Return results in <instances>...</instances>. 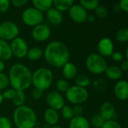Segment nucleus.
<instances>
[{
    "label": "nucleus",
    "instance_id": "f3484780",
    "mask_svg": "<svg viewBox=\"0 0 128 128\" xmlns=\"http://www.w3.org/2000/svg\"><path fill=\"white\" fill-rule=\"evenodd\" d=\"M104 73L106 77L111 80H118L122 78L123 74V72L121 70L120 67L116 65L107 66Z\"/></svg>",
    "mask_w": 128,
    "mask_h": 128
},
{
    "label": "nucleus",
    "instance_id": "49530a36",
    "mask_svg": "<svg viewBox=\"0 0 128 128\" xmlns=\"http://www.w3.org/2000/svg\"><path fill=\"white\" fill-rule=\"evenodd\" d=\"M3 100H4V99H3V97H2V94L0 93V105L3 103Z\"/></svg>",
    "mask_w": 128,
    "mask_h": 128
},
{
    "label": "nucleus",
    "instance_id": "9b49d317",
    "mask_svg": "<svg viewBox=\"0 0 128 128\" xmlns=\"http://www.w3.org/2000/svg\"><path fill=\"white\" fill-rule=\"evenodd\" d=\"M51 31L50 27L47 25L43 23L34 26L32 31V38L38 42H44L48 40Z\"/></svg>",
    "mask_w": 128,
    "mask_h": 128
},
{
    "label": "nucleus",
    "instance_id": "dca6fc26",
    "mask_svg": "<svg viewBox=\"0 0 128 128\" xmlns=\"http://www.w3.org/2000/svg\"><path fill=\"white\" fill-rule=\"evenodd\" d=\"M46 16L48 22L55 26L60 25L63 21V15L62 12L58 11L56 8H51L50 10H48L46 11Z\"/></svg>",
    "mask_w": 128,
    "mask_h": 128
},
{
    "label": "nucleus",
    "instance_id": "6e6552de",
    "mask_svg": "<svg viewBox=\"0 0 128 128\" xmlns=\"http://www.w3.org/2000/svg\"><path fill=\"white\" fill-rule=\"evenodd\" d=\"M20 30L18 26L11 21H4L0 23V39L12 40L18 37Z\"/></svg>",
    "mask_w": 128,
    "mask_h": 128
},
{
    "label": "nucleus",
    "instance_id": "a878e982",
    "mask_svg": "<svg viewBox=\"0 0 128 128\" xmlns=\"http://www.w3.org/2000/svg\"><path fill=\"white\" fill-rule=\"evenodd\" d=\"M80 4L86 10H95V8L99 5V2L97 0H92V1L80 0Z\"/></svg>",
    "mask_w": 128,
    "mask_h": 128
},
{
    "label": "nucleus",
    "instance_id": "a18cd8bd",
    "mask_svg": "<svg viewBox=\"0 0 128 128\" xmlns=\"http://www.w3.org/2000/svg\"><path fill=\"white\" fill-rule=\"evenodd\" d=\"M94 20H95L94 16H93V15H88V16H87V20L88 21H89V22H94Z\"/></svg>",
    "mask_w": 128,
    "mask_h": 128
},
{
    "label": "nucleus",
    "instance_id": "c9c22d12",
    "mask_svg": "<svg viewBox=\"0 0 128 128\" xmlns=\"http://www.w3.org/2000/svg\"><path fill=\"white\" fill-rule=\"evenodd\" d=\"M10 2L8 0H0V12L5 13L10 8Z\"/></svg>",
    "mask_w": 128,
    "mask_h": 128
},
{
    "label": "nucleus",
    "instance_id": "7c9ffc66",
    "mask_svg": "<svg viewBox=\"0 0 128 128\" xmlns=\"http://www.w3.org/2000/svg\"><path fill=\"white\" fill-rule=\"evenodd\" d=\"M95 14L96 16L100 18V19H104V18H106L108 15V10L106 9V8L104 5H98L95 10Z\"/></svg>",
    "mask_w": 128,
    "mask_h": 128
},
{
    "label": "nucleus",
    "instance_id": "a19ab883",
    "mask_svg": "<svg viewBox=\"0 0 128 128\" xmlns=\"http://www.w3.org/2000/svg\"><path fill=\"white\" fill-rule=\"evenodd\" d=\"M112 59H113L115 62H121V61L123 60L124 56H123V54H122V52H114L113 54L112 55Z\"/></svg>",
    "mask_w": 128,
    "mask_h": 128
},
{
    "label": "nucleus",
    "instance_id": "20e7f679",
    "mask_svg": "<svg viewBox=\"0 0 128 128\" xmlns=\"http://www.w3.org/2000/svg\"><path fill=\"white\" fill-rule=\"evenodd\" d=\"M53 81V74L50 69L46 68H40L32 74V84L34 88L42 92L48 89Z\"/></svg>",
    "mask_w": 128,
    "mask_h": 128
},
{
    "label": "nucleus",
    "instance_id": "ea45409f",
    "mask_svg": "<svg viewBox=\"0 0 128 128\" xmlns=\"http://www.w3.org/2000/svg\"><path fill=\"white\" fill-rule=\"evenodd\" d=\"M118 7L119 8V9L124 10V12H128V0H121L118 2Z\"/></svg>",
    "mask_w": 128,
    "mask_h": 128
},
{
    "label": "nucleus",
    "instance_id": "7ed1b4c3",
    "mask_svg": "<svg viewBox=\"0 0 128 128\" xmlns=\"http://www.w3.org/2000/svg\"><path fill=\"white\" fill-rule=\"evenodd\" d=\"M13 118L17 128H34L37 123L36 113L26 105L16 107L14 112Z\"/></svg>",
    "mask_w": 128,
    "mask_h": 128
},
{
    "label": "nucleus",
    "instance_id": "a211bd4d",
    "mask_svg": "<svg viewBox=\"0 0 128 128\" xmlns=\"http://www.w3.org/2000/svg\"><path fill=\"white\" fill-rule=\"evenodd\" d=\"M62 74L67 80H73L76 76L77 68L74 63L68 62L62 67Z\"/></svg>",
    "mask_w": 128,
    "mask_h": 128
},
{
    "label": "nucleus",
    "instance_id": "bb28decb",
    "mask_svg": "<svg viewBox=\"0 0 128 128\" xmlns=\"http://www.w3.org/2000/svg\"><path fill=\"white\" fill-rule=\"evenodd\" d=\"M75 83H76V86H79V87H81V88H86V87L88 86L91 83V80L90 79L86 76V75H79L78 76L76 77L75 79Z\"/></svg>",
    "mask_w": 128,
    "mask_h": 128
},
{
    "label": "nucleus",
    "instance_id": "aec40b11",
    "mask_svg": "<svg viewBox=\"0 0 128 128\" xmlns=\"http://www.w3.org/2000/svg\"><path fill=\"white\" fill-rule=\"evenodd\" d=\"M90 124L87 118L84 116L74 117L70 120L69 128H89Z\"/></svg>",
    "mask_w": 128,
    "mask_h": 128
},
{
    "label": "nucleus",
    "instance_id": "f8f14e48",
    "mask_svg": "<svg viewBox=\"0 0 128 128\" xmlns=\"http://www.w3.org/2000/svg\"><path fill=\"white\" fill-rule=\"evenodd\" d=\"M46 102L47 104L50 106V108L55 110H60L62 107L65 105L64 104V99L62 95L56 91L50 92L46 95Z\"/></svg>",
    "mask_w": 128,
    "mask_h": 128
},
{
    "label": "nucleus",
    "instance_id": "37998d69",
    "mask_svg": "<svg viewBox=\"0 0 128 128\" xmlns=\"http://www.w3.org/2000/svg\"><path fill=\"white\" fill-rule=\"evenodd\" d=\"M121 70L122 71H127L128 70V60L125 59L124 61H122V64H121V67H120Z\"/></svg>",
    "mask_w": 128,
    "mask_h": 128
},
{
    "label": "nucleus",
    "instance_id": "72a5a7b5",
    "mask_svg": "<svg viewBox=\"0 0 128 128\" xmlns=\"http://www.w3.org/2000/svg\"><path fill=\"white\" fill-rule=\"evenodd\" d=\"M101 128H122V127L116 121L110 120V121H106Z\"/></svg>",
    "mask_w": 128,
    "mask_h": 128
},
{
    "label": "nucleus",
    "instance_id": "09e8293b",
    "mask_svg": "<svg viewBox=\"0 0 128 128\" xmlns=\"http://www.w3.org/2000/svg\"><path fill=\"white\" fill-rule=\"evenodd\" d=\"M34 128H40V127H34Z\"/></svg>",
    "mask_w": 128,
    "mask_h": 128
},
{
    "label": "nucleus",
    "instance_id": "1a4fd4ad",
    "mask_svg": "<svg viewBox=\"0 0 128 128\" xmlns=\"http://www.w3.org/2000/svg\"><path fill=\"white\" fill-rule=\"evenodd\" d=\"M10 47L11 50L12 56H14L19 58L26 56L27 52L28 50L27 43L24 39L20 37H17L11 40Z\"/></svg>",
    "mask_w": 128,
    "mask_h": 128
},
{
    "label": "nucleus",
    "instance_id": "e433bc0d",
    "mask_svg": "<svg viewBox=\"0 0 128 128\" xmlns=\"http://www.w3.org/2000/svg\"><path fill=\"white\" fill-rule=\"evenodd\" d=\"M15 92L16 91L14 90L13 88H10V89H7L5 90L2 94V97H3V99H9V100H12L14 97V94H15Z\"/></svg>",
    "mask_w": 128,
    "mask_h": 128
},
{
    "label": "nucleus",
    "instance_id": "4468645a",
    "mask_svg": "<svg viewBox=\"0 0 128 128\" xmlns=\"http://www.w3.org/2000/svg\"><path fill=\"white\" fill-rule=\"evenodd\" d=\"M114 94L116 97L122 101L128 98V83L126 80H119L114 86Z\"/></svg>",
    "mask_w": 128,
    "mask_h": 128
},
{
    "label": "nucleus",
    "instance_id": "5701e85b",
    "mask_svg": "<svg viewBox=\"0 0 128 128\" xmlns=\"http://www.w3.org/2000/svg\"><path fill=\"white\" fill-rule=\"evenodd\" d=\"M74 4L72 0H54L52 1V5L55 6V8L60 12L66 11L70 9V8Z\"/></svg>",
    "mask_w": 128,
    "mask_h": 128
},
{
    "label": "nucleus",
    "instance_id": "39448f33",
    "mask_svg": "<svg viewBox=\"0 0 128 128\" xmlns=\"http://www.w3.org/2000/svg\"><path fill=\"white\" fill-rule=\"evenodd\" d=\"M86 65L88 70L94 75L102 74L108 66L105 58L98 53L90 54L86 60Z\"/></svg>",
    "mask_w": 128,
    "mask_h": 128
},
{
    "label": "nucleus",
    "instance_id": "0eeeda50",
    "mask_svg": "<svg viewBox=\"0 0 128 128\" xmlns=\"http://www.w3.org/2000/svg\"><path fill=\"white\" fill-rule=\"evenodd\" d=\"M44 20V14L34 7L25 9L22 14V20L23 23L28 26L34 27L39 24H41Z\"/></svg>",
    "mask_w": 128,
    "mask_h": 128
},
{
    "label": "nucleus",
    "instance_id": "ddd939ff",
    "mask_svg": "<svg viewBox=\"0 0 128 128\" xmlns=\"http://www.w3.org/2000/svg\"><path fill=\"white\" fill-rule=\"evenodd\" d=\"M99 55L104 57H110L114 52V44L112 40L109 38H101L97 46Z\"/></svg>",
    "mask_w": 128,
    "mask_h": 128
},
{
    "label": "nucleus",
    "instance_id": "58836bf2",
    "mask_svg": "<svg viewBox=\"0 0 128 128\" xmlns=\"http://www.w3.org/2000/svg\"><path fill=\"white\" fill-rule=\"evenodd\" d=\"M32 96L34 99L35 100H38V99H40L43 96V92L39 90V89H37V88H34L32 92Z\"/></svg>",
    "mask_w": 128,
    "mask_h": 128
},
{
    "label": "nucleus",
    "instance_id": "423d86ee",
    "mask_svg": "<svg viewBox=\"0 0 128 128\" xmlns=\"http://www.w3.org/2000/svg\"><path fill=\"white\" fill-rule=\"evenodd\" d=\"M65 96L67 100L74 105H80L85 102L88 98V92L84 88L79 87L77 86H70L69 88L65 92Z\"/></svg>",
    "mask_w": 128,
    "mask_h": 128
},
{
    "label": "nucleus",
    "instance_id": "c756f323",
    "mask_svg": "<svg viewBox=\"0 0 128 128\" xmlns=\"http://www.w3.org/2000/svg\"><path fill=\"white\" fill-rule=\"evenodd\" d=\"M62 114L64 119L70 120L74 118V113L72 107L68 105H64L62 109Z\"/></svg>",
    "mask_w": 128,
    "mask_h": 128
},
{
    "label": "nucleus",
    "instance_id": "f704fd0d",
    "mask_svg": "<svg viewBox=\"0 0 128 128\" xmlns=\"http://www.w3.org/2000/svg\"><path fill=\"white\" fill-rule=\"evenodd\" d=\"M12 124L10 121L4 116L0 117V128H11Z\"/></svg>",
    "mask_w": 128,
    "mask_h": 128
},
{
    "label": "nucleus",
    "instance_id": "f257e3e1",
    "mask_svg": "<svg viewBox=\"0 0 128 128\" xmlns=\"http://www.w3.org/2000/svg\"><path fill=\"white\" fill-rule=\"evenodd\" d=\"M46 62L55 68H62L69 60L70 53L67 46L58 40L49 43L44 50Z\"/></svg>",
    "mask_w": 128,
    "mask_h": 128
},
{
    "label": "nucleus",
    "instance_id": "de8ad7c7",
    "mask_svg": "<svg viewBox=\"0 0 128 128\" xmlns=\"http://www.w3.org/2000/svg\"><path fill=\"white\" fill-rule=\"evenodd\" d=\"M50 128H62L61 126H57V125H56V126H52V127H51Z\"/></svg>",
    "mask_w": 128,
    "mask_h": 128
},
{
    "label": "nucleus",
    "instance_id": "393cba45",
    "mask_svg": "<svg viewBox=\"0 0 128 128\" xmlns=\"http://www.w3.org/2000/svg\"><path fill=\"white\" fill-rule=\"evenodd\" d=\"M12 100H13V104L16 107L24 105V103H25V100H26V96H25L24 92H22V91H16L14 97L12 99Z\"/></svg>",
    "mask_w": 128,
    "mask_h": 128
},
{
    "label": "nucleus",
    "instance_id": "4be33fe9",
    "mask_svg": "<svg viewBox=\"0 0 128 128\" xmlns=\"http://www.w3.org/2000/svg\"><path fill=\"white\" fill-rule=\"evenodd\" d=\"M32 4L34 8L40 10V12H46L52 6V0H33Z\"/></svg>",
    "mask_w": 128,
    "mask_h": 128
},
{
    "label": "nucleus",
    "instance_id": "b1692460",
    "mask_svg": "<svg viewBox=\"0 0 128 128\" xmlns=\"http://www.w3.org/2000/svg\"><path fill=\"white\" fill-rule=\"evenodd\" d=\"M43 55H44V52L41 50V48L38 47V46H34V47L31 48V49H28L27 54H26V56L29 60L35 62V61L39 60L42 57Z\"/></svg>",
    "mask_w": 128,
    "mask_h": 128
},
{
    "label": "nucleus",
    "instance_id": "79ce46f5",
    "mask_svg": "<svg viewBox=\"0 0 128 128\" xmlns=\"http://www.w3.org/2000/svg\"><path fill=\"white\" fill-rule=\"evenodd\" d=\"M28 2V0H12L11 3L13 5H14L16 8L22 7Z\"/></svg>",
    "mask_w": 128,
    "mask_h": 128
},
{
    "label": "nucleus",
    "instance_id": "cd10ccee",
    "mask_svg": "<svg viewBox=\"0 0 128 128\" xmlns=\"http://www.w3.org/2000/svg\"><path fill=\"white\" fill-rule=\"evenodd\" d=\"M116 39L118 42H127L128 40V28L124 27L119 29L116 34Z\"/></svg>",
    "mask_w": 128,
    "mask_h": 128
},
{
    "label": "nucleus",
    "instance_id": "c85d7f7f",
    "mask_svg": "<svg viewBox=\"0 0 128 128\" xmlns=\"http://www.w3.org/2000/svg\"><path fill=\"white\" fill-rule=\"evenodd\" d=\"M106 121L100 116V114L94 116L91 119V123L94 128H101Z\"/></svg>",
    "mask_w": 128,
    "mask_h": 128
},
{
    "label": "nucleus",
    "instance_id": "4c0bfd02",
    "mask_svg": "<svg viewBox=\"0 0 128 128\" xmlns=\"http://www.w3.org/2000/svg\"><path fill=\"white\" fill-rule=\"evenodd\" d=\"M73 110V113H74V117L76 116H82L83 114V108L80 105H75L74 107H72Z\"/></svg>",
    "mask_w": 128,
    "mask_h": 128
},
{
    "label": "nucleus",
    "instance_id": "473e14b6",
    "mask_svg": "<svg viewBox=\"0 0 128 128\" xmlns=\"http://www.w3.org/2000/svg\"><path fill=\"white\" fill-rule=\"evenodd\" d=\"M8 76L4 73H0V90L6 88L8 86Z\"/></svg>",
    "mask_w": 128,
    "mask_h": 128
},
{
    "label": "nucleus",
    "instance_id": "6ab92c4d",
    "mask_svg": "<svg viewBox=\"0 0 128 128\" xmlns=\"http://www.w3.org/2000/svg\"><path fill=\"white\" fill-rule=\"evenodd\" d=\"M44 119L47 124L50 126H56L59 120V116L56 110L51 108L46 110L44 112Z\"/></svg>",
    "mask_w": 128,
    "mask_h": 128
},
{
    "label": "nucleus",
    "instance_id": "2f4dec72",
    "mask_svg": "<svg viewBox=\"0 0 128 128\" xmlns=\"http://www.w3.org/2000/svg\"><path fill=\"white\" fill-rule=\"evenodd\" d=\"M70 86L67 80L60 79L56 82V88L60 92H66L67 90L69 88Z\"/></svg>",
    "mask_w": 128,
    "mask_h": 128
},
{
    "label": "nucleus",
    "instance_id": "2eb2a0df",
    "mask_svg": "<svg viewBox=\"0 0 128 128\" xmlns=\"http://www.w3.org/2000/svg\"><path fill=\"white\" fill-rule=\"evenodd\" d=\"M116 114L114 105L110 102H104L100 110V115L105 121L112 120Z\"/></svg>",
    "mask_w": 128,
    "mask_h": 128
},
{
    "label": "nucleus",
    "instance_id": "f03ea898",
    "mask_svg": "<svg viewBox=\"0 0 128 128\" xmlns=\"http://www.w3.org/2000/svg\"><path fill=\"white\" fill-rule=\"evenodd\" d=\"M32 74L24 64L16 63L13 64L9 70V84L15 91H22L29 88L32 85Z\"/></svg>",
    "mask_w": 128,
    "mask_h": 128
},
{
    "label": "nucleus",
    "instance_id": "412c9836",
    "mask_svg": "<svg viewBox=\"0 0 128 128\" xmlns=\"http://www.w3.org/2000/svg\"><path fill=\"white\" fill-rule=\"evenodd\" d=\"M12 56L10 44L7 41L0 39V59L4 62L9 60Z\"/></svg>",
    "mask_w": 128,
    "mask_h": 128
},
{
    "label": "nucleus",
    "instance_id": "9d476101",
    "mask_svg": "<svg viewBox=\"0 0 128 128\" xmlns=\"http://www.w3.org/2000/svg\"><path fill=\"white\" fill-rule=\"evenodd\" d=\"M70 18L78 23L84 22L87 20L88 13L80 4H73L69 9Z\"/></svg>",
    "mask_w": 128,
    "mask_h": 128
},
{
    "label": "nucleus",
    "instance_id": "c03bdc74",
    "mask_svg": "<svg viewBox=\"0 0 128 128\" xmlns=\"http://www.w3.org/2000/svg\"><path fill=\"white\" fill-rule=\"evenodd\" d=\"M4 67H5L4 66V62L2 60L0 59V73H2V71L4 69Z\"/></svg>",
    "mask_w": 128,
    "mask_h": 128
}]
</instances>
